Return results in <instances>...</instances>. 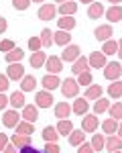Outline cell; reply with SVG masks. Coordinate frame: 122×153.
Returning a JSON list of instances; mask_svg holds the SVG:
<instances>
[{
    "instance_id": "6da1fadb",
    "label": "cell",
    "mask_w": 122,
    "mask_h": 153,
    "mask_svg": "<svg viewBox=\"0 0 122 153\" xmlns=\"http://www.w3.org/2000/svg\"><path fill=\"white\" fill-rule=\"evenodd\" d=\"M61 94L65 96V98H77V94H79V84H77V80H73V78L63 80L61 82Z\"/></svg>"
},
{
    "instance_id": "7a4b0ae2",
    "label": "cell",
    "mask_w": 122,
    "mask_h": 153,
    "mask_svg": "<svg viewBox=\"0 0 122 153\" xmlns=\"http://www.w3.org/2000/svg\"><path fill=\"white\" fill-rule=\"evenodd\" d=\"M122 76V65L118 61H110L106 63V68H104V78L110 80V82H114V80H118Z\"/></svg>"
},
{
    "instance_id": "3957f363",
    "label": "cell",
    "mask_w": 122,
    "mask_h": 153,
    "mask_svg": "<svg viewBox=\"0 0 122 153\" xmlns=\"http://www.w3.org/2000/svg\"><path fill=\"white\" fill-rule=\"evenodd\" d=\"M6 76L10 78L12 82H18V80H23V76H24V65L21 63V61H18V63H8Z\"/></svg>"
},
{
    "instance_id": "277c9868",
    "label": "cell",
    "mask_w": 122,
    "mask_h": 153,
    "mask_svg": "<svg viewBox=\"0 0 122 153\" xmlns=\"http://www.w3.org/2000/svg\"><path fill=\"white\" fill-rule=\"evenodd\" d=\"M55 14H57L55 4H41V6H39V12H37V16H39L41 21H53Z\"/></svg>"
},
{
    "instance_id": "5b68a950",
    "label": "cell",
    "mask_w": 122,
    "mask_h": 153,
    "mask_svg": "<svg viewBox=\"0 0 122 153\" xmlns=\"http://www.w3.org/2000/svg\"><path fill=\"white\" fill-rule=\"evenodd\" d=\"M87 61H90V65H92L94 70H104V68H106V55H104L102 51H92L90 57H87Z\"/></svg>"
},
{
    "instance_id": "8992f818",
    "label": "cell",
    "mask_w": 122,
    "mask_h": 153,
    "mask_svg": "<svg viewBox=\"0 0 122 153\" xmlns=\"http://www.w3.org/2000/svg\"><path fill=\"white\" fill-rule=\"evenodd\" d=\"M2 123H4V127H8V129H16V125L21 123V114L12 108V110H6L4 114H2Z\"/></svg>"
},
{
    "instance_id": "52a82bcc",
    "label": "cell",
    "mask_w": 122,
    "mask_h": 153,
    "mask_svg": "<svg viewBox=\"0 0 122 153\" xmlns=\"http://www.w3.org/2000/svg\"><path fill=\"white\" fill-rule=\"evenodd\" d=\"M45 70H47L49 74H59V71L63 70V59L57 57V55H49L47 61H45Z\"/></svg>"
},
{
    "instance_id": "ba28073f",
    "label": "cell",
    "mask_w": 122,
    "mask_h": 153,
    "mask_svg": "<svg viewBox=\"0 0 122 153\" xmlns=\"http://www.w3.org/2000/svg\"><path fill=\"white\" fill-rule=\"evenodd\" d=\"M63 80H59V74H47L43 80H41V86L45 88V90H57V86H61Z\"/></svg>"
},
{
    "instance_id": "9c48e42d",
    "label": "cell",
    "mask_w": 122,
    "mask_h": 153,
    "mask_svg": "<svg viewBox=\"0 0 122 153\" xmlns=\"http://www.w3.org/2000/svg\"><path fill=\"white\" fill-rule=\"evenodd\" d=\"M79 55H82V47L73 43V45H67V47L63 49V55H61V59H63V61H71V63H73V61L79 57Z\"/></svg>"
},
{
    "instance_id": "30bf717a",
    "label": "cell",
    "mask_w": 122,
    "mask_h": 153,
    "mask_svg": "<svg viewBox=\"0 0 122 153\" xmlns=\"http://www.w3.org/2000/svg\"><path fill=\"white\" fill-rule=\"evenodd\" d=\"M35 104L39 108H49V106H53V96L49 90H43V92H37L35 96Z\"/></svg>"
},
{
    "instance_id": "8fae6325",
    "label": "cell",
    "mask_w": 122,
    "mask_h": 153,
    "mask_svg": "<svg viewBox=\"0 0 122 153\" xmlns=\"http://www.w3.org/2000/svg\"><path fill=\"white\" fill-rule=\"evenodd\" d=\"M71 110H73V114H87V110H90V102H87V98H75L73 100V106H71Z\"/></svg>"
},
{
    "instance_id": "7c38bea8",
    "label": "cell",
    "mask_w": 122,
    "mask_h": 153,
    "mask_svg": "<svg viewBox=\"0 0 122 153\" xmlns=\"http://www.w3.org/2000/svg\"><path fill=\"white\" fill-rule=\"evenodd\" d=\"M98 117L96 114H84V118H82V129L85 131V133H94V131L98 129Z\"/></svg>"
},
{
    "instance_id": "4fadbf2b",
    "label": "cell",
    "mask_w": 122,
    "mask_h": 153,
    "mask_svg": "<svg viewBox=\"0 0 122 153\" xmlns=\"http://www.w3.org/2000/svg\"><path fill=\"white\" fill-rule=\"evenodd\" d=\"M37 108H39L37 104H24L21 117H23L24 120H29V123H35L37 118H39V110H37Z\"/></svg>"
},
{
    "instance_id": "5bb4252c",
    "label": "cell",
    "mask_w": 122,
    "mask_h": 153,
    "mask_svg": "<svg viewBox=\"0 0 122 153\" xmlns=\"http://www.w3.org/2000/svg\"><path fill=\"white\" fill-rule=\"evenodd\" d=\"M67 141H69L71 147H79L82 143H85V131L84 129H79V131L73 129L71 133H69V137H67Z\"/></svg>"
},
{
    "instance_id": "9a60e30c",
    "label": "cell",
    "mask_w": 122,
    "mask_h": 153,
    "mask_svg": "<svg viewBox=\"0 0 122 153\" xmlns=\"http://www.w3.org/2000/svg\"><path fill=\"white\" fill-rule=\"evenodd\" d=\"M112 33H114V31H112V27H110V25H100L96 31H94L96 39H98V41H102V43H104V41H108V39H112Z\"/></svg>"
},
{
    "instance_id": "2e32d148",
    "label": "cell",
    "mask_w": 122,
    "mask_h": 153,
    "mask_svg": "<svg viewBox=\"0 0 122 153\" xmlns=\"http://www.w3.org/2000/svg\"><path fill=\"white\" fill-rule=\"evenodd\" d=\"M106 151H110V153L122 151V139L118 135H108V139H106Z\"/></svg>"
},
{
    "instance_id": "e0dca14e",
    "label": "cell",
    "mask_w": 122,
    "mask_h": 153,
    "mask_svg": "<svg viewBox=\"0 0 122 153\" xmlns=\"http://www.w3.org/2000/svg\"><path fill=\"white\" fill-rule=\"evenodd\" d=\"M45 61H47V55L43 53V51H33V55L29 59V63H31V68H45Z\"/></svg>"
},
{
    "instance_id": "ac0fdd59",
    "label": "cell",
    "mask_w": 122,
    "mask_h": 153,
    "mask_svg": "<svg viewBox=\"0 0 122 153\" xmlns=\"http://www.w3.org/2000/svg\"><path fill=\"white\" fill-rule=\"evenodd\" d=\"M106 19H108V23H118V21H122V6H118V4L110 6L108 10H106Z\"/></svg>"
},
{
    "instance_id": "d6986e66",
    "label": "cell",
    "mask_w": 122,
    "mask_h": 153,
    "mask_svg": "<svg viewBox=\"0 0 122 153\" xmlns=\"http://www.w3.org/2000/svg\"><path fill=\"white\" fill-rule=\"evenodd\" d=\"M87 68H90V61H87V57H82V55H79V57L73 61L71 71L75 74V76H79V74H82V71H85Z\"/></svg>"
},
{
    "instance_id": "ffe728a7",
    "label": "cell",
    "mask_w": 122,
    "mask_h": 153,
    "mask_svg": "<svg viewBox=\"0 0 122 153\" xmlns=\"http://www.w3.org/2000/svg\"><path fill=\"white\" fill-rule=\"evenodd\" d=\"M71 112H73V110H71V104H67V102H59V104L55 106V117L59 118V120L67 118Z\"/></svg>"
},
{
    "instance_id": "44dd1931",
    "label": "cell",
    "mask_w": 122,
    "mask_h": 153,
    "mask_svg": "<svg viewBox=\"0 0 122 153\" xmlns=\"http://www.w3.org/2000/svg\"><path fill=\"white\" fill-rule=\"evenodd\" d=\"M102 86H98V84H92V86H87L85 88V98H90V100H98V98H102Z\"/></svg>"
},
{
    "instance_id": "7402d4cb",
    "label": "cell",
    "mask_w": 122,
    "mask_h": 153,
    "mask_svg": "<svg viewBox=\"0 0 122 153\" xmlns=\"http://www.w3.org/2000/svg\"><path fill=\"white\" fill-rule=\"evenodd\" d=\"M10 143L14 147H18V149H21V147H26V145H31V135H18V133H14Z\"/></svg>"
},
{
    "instance_id": "603a6c76",
    "label": "cell",
    "mask_w": 122,
    "mask_h": 153,
    "mask_svg": "<svg viewBox=\"0 0 122 153\" xmlns=\"http://www.w3.org/2000/svg\"><path fill=\"white\" fill-rule=\"evenodd\" d=\"M24 57V51L23 49H12V51H8V53H4V59H6V63H18L21 59Z\"/></svg>"
},
{
    "instance_id": "cb8c5ba5",
    "label": "cell",
    "mask_w": 122,
    "mask_h": 153,
    "mask_svg": "<svg viewBox=\"0 0 122 153\" xmlns=\"http://www.w3.org/2000/svg\"><path fill=\"white\" fill-rule=\"evenodd\" d=\"M37 88V80L33 76H23V80H21V90H23L24 94L26 92H33Z\"/></svg>"
},
{
    "instance_id": "d4e9b609",
    "label": "cell",
    "mask_w": 122,
    "mask_h": 153,
    "mask_svg": "<svg viewBox=\"0 0 122 153\" xmlns=\"http://www.w3.org/2000/svg\"><path fill=\"white\" fill-rule=\"evenodd\" d=\"M59 12L61 16H73L75 12H77V4L75 2H63V4H59Z\"/></svg>"
},
{
    "instance_id": "484cf974",
    "label": "cell",
    "mask_w": 122,
    "mask_h": 153,
    "mask_svg": "<svg viewBox=\"0 0 122 153\" xmlns=\"http://www.w3.org/2000/svg\"><path fill=\"white\" fill-rule=\"evenodd\" d=\"M75 16H61L59 21H57V27H59L61 31H71L75 29Z\"/></svg>"
},
{
    "instance_id": "4316f807",
    "label": "cell",
    "mask_w": 122,
    "mask_h": 153,
    "mask_svg": "<svg viewBox=\"0 0 122 153\" xmlns=\"http://www.w3.org/2000/svg\"><path fill=\"white\" fill-rule=\"evenodd\" d=\"M100 16H104V6L100 2L90 4L87 6V19H100Z\"/></svg>"
},
{
    "instance_id": "83f0119b",
    "label": "cell",
    "mask_w": 122,
    "mask_h": 153,
    "mask_svg": "<svg viewBox=\"0 0 122 153\" xmlns=\"http://www.w3.org/2000/svg\"><path fill=\"white\" fill-rule=\"evenodd\" d=\"M69 41H71V33H67V31L59 29V33H53V43H57V45H69Z\"/></svg>"
},
{
    "instance_id": "f1b7e54d",
    "label": "cell",
    "mask_w": 122,
    "mask_h": 153,
    "mask_svg": "<svg viewBox=\"0 0 122 153\" xmlns=\"http://www.w3.org/2000/svg\"><path fill=\"white\" fill-rule=\"evenodd\" d=\"M102 131H104L106 135H114V133L118 131V120H116V118H112V117L106 118V120L102 123Z\"/></svg>"
},
{
    "instance_id": "f546056e",
    "label": "cell",
    "mask_w": 122,
    "mask_h": 153,
    "mask_svg": "<svg viewBox=\"0 0 122 153\" xmlns=\"http://www.w3.org/2000/svg\"><path fill=\"white\" fill-rule=\"evenodd\" d=\"M43 139H45L47 143L57 141V139H59V131L55 129V127H51V125H49V127H45V129H43Z\"/></svg>"
},
{
    "instance_id": "4dcf8cb0",
    "label": "cell",
    "mask_w": 122,
    "mask_h": 153,
    "mask_svg": "<svg viewBox=\"0 0 122 153\" xmlns=\"http://www.w3.org/2000/svg\"><path fill=\"white\" fill-rule=\"evenodd\" d=\"M10 104L14 106V108H23L24 106V92L23 90H16V92L10 94Z\"/></svg>"
},
{
    "instance_id": "1f68e13d",
    "label": "cell",
    "mask_w": 122,
    "mask_h": 153,
    "mask_svg": "<svg viewBox=\"0 0 122 153\" xmlns=\"http://www.w3.org/2000/svg\"><path fill=\"white\" fill-rule=\"evenodd\" d=\"M108 96L110 98H122V82L114 80V82L108 86Z\"/></svg>"
},
{
    "instance_id": "d6a6232c",
    "label": "cell",
    "mask_w": 122,
    "mask_h": 153,
    "mask_svg": "<svg viewBox=\"0 0 122 153\" xmlns=\"http://www.w3.org/2000/svg\"><path fill=\"white\" fill-rule=\"evenodd\" d=\"M102 53L108 57V55H114V53H118V43L116 41H112V39H108V41H104V47H102Z\"/></svg>"
},
{
    "instance_id": "836d02e7",
    "label": "cell",
    "mask_w": 122,
    "mask_h": 153,
    "mask_svg": "<svg viewBox=\"0 0 122 153\" xmlns=\"http://www.w3.org/2000/svg\"><path fill=\"white\" fill-rule=\"evenodd\" d=\"M33 131H35V127H33V123H29V120H21V123L16 125V133H18V135H33Z\"/></svg>"
},
{
    "instance_id": "e575fe53",
    "label": "cell",
    "mask_w": 122,
    "mask_h": 153,
    "mask_svg": "<svg viewBox=\"0 0 122 153\" xmlns=\"http://www.w3.org/2000/svg\"><path fill=\"white\" fill-rule=\"evenodd\" d=\"M57 131H59V135H63V137H69V133L73 131L71 120H67V118L59 120V125H57Z\"/></svg>"
},
{
    "instance_id": "d590c367",
    "label": "cell",
    "mask_w": 122,
    "mask_h": 153,
    "mask_svg": "<svg viewBox=\"0 0 122 153\" xmlns=\"http://www.w3.org/2000/svg\"><path fill=\"white\" fill-rule=\"evenodd\" d=\"M110 106H112V104H110L108 98H98L96 104H94V112H96V114H102V112H106V110H108Z\"/></svg>"
},
{
    "instance_id": "8d00e7d4",
    "label": "cell",
    "mask_w": 122,
    "mask_h": 153,
    "mask_svg": "<svg viewBox=\"0 0 122 153\" xmlns=\"http://www.w3.org/2000/svg\"><path fill=\"white\" fill-rule=\"evenodd\" d=\"M92 82H94V76H92V71L90 70H85V71H82L79 76H77V84L79 86H92Z\"/></svg>"
},
{
    "instance_id": "74e56055",
    "label": "cell",
    "mask_w": 122,
    "mask_h": 153,
    "mask_svg": "<svg viewBox=\"0 0 122 153\" xmlns=\"http://www.w3.org/2000/svg\"><path fill=\"white\" fill-rule=\"evenodd\" d=\"M92 147H94V151H102V149H106V139H104V135L96 133V135L92 137Z\"/></svg>"
},
{
    "instance_id": "f35d334b",
    "label": "cell",
    "mask_w": 122,
    "mask_h": 153,
    "mask_svg": "<svg viewBox=\"0 0 122 153\" xmlns=\"http://www.w3.org/2000/svg\"><path fill=\"white\" fill-rule=\"evenodd\" d=\"M41 43H43L45 49H49L53 45V31H51V29H43V31H41Z\"/></svg>"
},
{
    "instance_id": "ab89813d",
    "label": "cell",
    "mask_w": 122,
    "mask_h": 153,
    "mask_svg": "<svg viewBox=\"0 0 122 153\" xmlns=\"http://www.w3.org/2000/svg\"><path fill=\"white\" fill-rule=\"evenodd\" d=\"M108 112H110V117L112 118H116V120H122V102H116V104H112L108 108Z\"/></svg>"
},
{
    "instance_id": "60d3db41",
    "label": "cell",
    "mask_w": 122,
    "mask_h": 153,
    "mask_svg": "<svg viewBox=\"0 0 122 153\" xmlns=\"http://www.w3.org/2000/svg\"><path fill=\"white\" fill-rule=\"evenodd\" d=\"M31 4H33V0H12V6L16 10H26Z\"/></svg>"
},
{
    "instance_id": "b9f144b4",
    "label": "cell",
    "mask_w": 122,
    "mask_h": 153,
    "mask_svg": "<svg viewBox=\"0 0 122 153\" xmlns=\"http://www.w3.org/2000/svg\"><path fill=\"white\" fill-rule=\"evenodd\" d=\"M43 43H41V37H31L29 39V49L31 51H41Z\"/></svg>"
},
{
    "instance_id": "7bdbcfd3",
    "label": "cell",
    "mask_w": 122,
    "mask_h": 153,
    "mask_svg": "<svg viewBox=\"0 0 122 153\" xmlns=\"http://www.w3.org/2000/svg\"><path fill=\"white\" fill-rule=\"evenodd\" d=\"M43 153H61V147H59V143H57V141H53V143H47V145H45V149H43Z\"/></svg>"
},
{
    "instance_id": "ee69618b",
    "label": "cell",
    "mask_w": 122,
    "mask_h": 153,
    "mask_svg": "<svg viewBox=\"0 0 122 153\" xmlns=\"http://www.w3.org/2000/svg\"><path fill=\"white\" fill-rule=\"evenodd\" d=\"M14 47H16V45H14V41H10V39H4V41H0V51H4V53L12 51Z\"/></svg>"
},
{
    "instance_id": "f6af8a7d",
    "label": "cell",
    "mask_w": 122,
    "mask_h": 153,
    "mask_svg": "<svg viewBox=\"0 0 122 153\" xmlns=\"http://www.w3.org/2000/svg\"><path fill=\"white\" fill-rule=\"evenodd\" d=\"M8 80H10V78H8L6 74H0V92H6V90H8V86H10Z\"/></svg>"
},
{
    "instance_id": "bcb514c9",
    "label": "cell",
    "mask_w": 122,
    "mask_h": 153,
    "mask_svg": "<svg viewBox=\"0 0 122 153\" xmlns=\"http://www.w3.org/2000/svg\"><path fill=\"white\" fill-rule=\"evenodd\" d=\"M77 153H94L92 143H82V145H79V149H77Z\"/></svg>"
},
{
    "instance_id": "7dc6e473",
    "label": "cell",
    "mask_w": 122,
    "mask_h": 153,
    "mask_svg": "<svg viewBox=\"0 0 122 153\" xmlns=\"http://www.w3.org/2000/svg\"><path fill=\"white\" fill-rule=\"evenodd\" d=\"M18 153H43V151H39L37 147H31V145H26V147H21V151Z\"/></svg>"
},
{
    "instance_id": "c3c4849f",
    "label": "cell",
    "mask_w": 122,
    "mask_h": 153,
    "mask_svg": "<svg viewBox=\"0 0 122 153\" xmlns=\"http://www.w3.org/2000/svg\"><path fill=\"white\" fill-rule=\"evenodd\" d=\"M8 102H10V98H6V96H4V92H0V110H4Z\"/></svg>"
},
{
    "instance_id": "681fc988",
    "label": "cell",
    "mask_w": 122,
    "mask_h": 153,
    "mask_svg": "<svg viewBox=\"0 0 122 153\" xmlns=\"http://www.w3.org/2000/svg\"><path fill=\"white\" fill-rule=\"evenodd\" d=\"M8 145V135H4V133H0V151L4 149Z\"/></svg>"
},
{
    "instance_id": "f907efd6",
    "label": "cell",
    "mask_w": 122,
    "mask_h": 153,
    "mask_svg": "<svg viewBox=\"0 0 122 153\" xmlns=\"http://www.w3.org/2000/svg\"><path fill=\"white\" fill-rule=\"evenodd\" d=\"M16 149H18V147H14L12 143H8V145H6V147H4V149H2L0 153H18Z\"/></svg>"
},
{
    "instance_id": "816d5d0a",
    "label": "cell",
    "mask_w": 122,
    "mask_h": 153,
    "mask_svg": "<svg viewBox=\"0 0 122 153\" xmlns=\"http://www.w3.org/2000/svg\"><path fill=\"white\" fill-rule=\"evenodd\" d=\"M6 27H8L6 19H4V16H0V33H4V31H6Z\"/></svg>"
},
{
    "instance_id": "f5cc1de1",
    "label": "cell",
    "mask_w": 122,
    "mask_h": 153,
    "mask_svg": "<svg viewBox=\"0 0 122 153\" xmlns=\"http://www.w3.org/2000/svg\"><path fill=\"white\" fill-rule=\"evenodd\" d=\"M116 135H118V137H120V139H122V120H120V123H118V131H116Z\"/></svg>"
},
{
    "instance_id": "db71d44e",
    "label": "cell",
    "mask_w": 122,
    "mask_h": 153,
    "mask_svg": "<svg viewBox=\"0 0 122 153\" xmlns=\"http://www.w3.org/2000/svg\"><path fill=\"white\" fill-rule=\"evenodd\" d=\"M118 55H120V57H122V39H120V41H118Z\"/></svg>"
},
{
    "instance_id": "11a10c76",
    "label": "cell",
    "mask_w": 122,
    "mask_h": 153,
    "mask_svg": "<svg viewBox=\"0 0 122 153\" xmlns=\"http://www.w3.org/2000/svg\"><path fill=\"white\" fill-rule=\"evenodd\" d=\"M79 2H84V4H87V6H90V4H94L96 0H79Z\"/></svg>"
},
{
    "instance_id": "9f6ffc18",
    "label": "cell",
    "mask_w": 122,
    "mask_h": 153,
    "mask_svg": "<svg viewBox=\"0 0 122 153\" xmlns=\"http://www.w3.org/2000/svg\"><path fill=\"white\" fill-rule=\"evenodd\" d=\"M63 2H71V0H57V4H63Z\"/></svg>"
},
{
    "instance_id": "6f0895ef",
    "label": "cell",
    "mask_w": 122,
    "mask_h": 153,
    "mask_svg": "<svg viewBox=\"0 0 122 153\" xmlns=\"http://www.w3.org/2000/svg\"><path fill=\"white\" fill-rule=\"evenodd\" d=\"M108 2H112V4H118V2H120V0H108Z\"/></svg>"
},
{
    "instance_id": "680465c9",
    "label": "cell",
    "mask_w": 122,
    "mask_h": 153,
    "mask_svg": "<svg viewBox=\"0 0 122 153\" xmlns=\"http://www.w3.org/2000/svg\"><path fill=\"white\" fill-rule=\"evenodd\" d=\"M33 2H39V4H43V0H33Z\"/></svg>"
},
{
    "instance_id": "91938a15",
    "label": "cell",
    "mask_w": 122,
    "mask_h": 153,
    "mask_svg": "<svg viewBox=\"0 0 122 153\" xmlns=\"http://www.w3.org/2000/svg\"><path fill=\"white\" fill-rule=\"evenodd\" d=\"M114 153H122V151H114Z\"/></svg>"
}]
</instances>
